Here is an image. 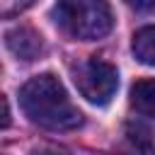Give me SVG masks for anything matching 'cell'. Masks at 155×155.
I'll list each match as a JSON object with an SVG mask.
<instances>
[{
    "mask_svg": "<svg viewBox=\"0 0 155 155\" xmlns=\"http://www.w3.org/2000/svg\"><path fill=\"white\" fill-rule=\"evenodd\" d=\"M19 104L27 119L41 128L70 131L82 124L80 109L70 102L63 82L51 73L27 80L19 90Z\"/></svg>",
    "mask_w": 155,
    "mask_h": 155,
    "instance_id": "cell-1",
    "label": "cell"
},
{
    "mask_svg": "<svg viewBox=\"0 0 155 155\" xmlns=\"http://www.w3.org/2000/svg\"><path fill=\"white\" fill-rule=\"evenodd\" d=\"M53 19L65 34L80 41L102 39L114 24L111 7L97 0H63L53 7Z\"/></svg>",
    "mask_w": 155,
    "mask_h": 155,
    "instance_id": "cell-2",
    "label": "cell"
},
{
    "mask_svg": "<svg viewBox=\"0 0 155 155\" xmlns=\"http://www.w3.org/2000/svg\"><path fill=\"white\" fill-rule=\"evenodd\" d=\"M75 85H78V92L90 104L104 107L116 94L119 73L111 63L102 58H87L75 68Z\"/></svg>",
    "mask_w": 155,
    "mask_h": 155,
    "instance_id": "cell-3",
    "label": "cell"
},
{
    "mask_svg": "<svg viewBox=\"0 0 155 155\" xmlns=\"http://www.w3.org/2000/svg\"><path fill=\"white\" fill-rule=\"evenodd\" d=\"M5 44L22 61H34L44 51V41L39 36V31H34L31 27H15V29H10L5 34Z\"/></svg>",
    "mask_w": 155,
    "mask_h": 155,
    "instance_id": "cell-4",
    "label": "cell"
},
{
    "mask_svg": "<svg viewBox=\"0 0 155 155\" xmlns=\"http://www.w3.org/2000/svg\"><path fill=\"white\" fill-rule=\"evenodd\" d=\"M119 155H155V138L150 128L140 124H128L126 126V153Z\"/></svg>",
    "mask_w": 155,
    "mask_h": 155,
    "instance_id": "cell-5",
    "label": "cell"
},
{
    "mask_svg": "<svg viewBox=\"0 0 155 155\" xmlns=\"http://www.w3.org/2000/svg\"><path fill=\"white\" fill-rule=\"evenodd\" d=\"M131 104L143 116H155V80L143 78L131 87Z\"/></svg>",
    "mask_w": 155,
    "mask_h": 155,
    "instance_id": "cell-6",
    "label": "cell"
},
{
    "mask_svg": "<svg viewBox=\"0 0 155 155\" xmlns=\"http://www.w3.org/2000/svg\"><path fill=\"white\" fill-rule=\"evenodd\" d=\"M131 48H133V56H136L143 65H153V68H155V24L140 27V29L133 34Z\"/></svg>",
    "mask_w": 155,
    "mask_h": 155,
    "instance_id": "cell-7",
    "label": "cell"
},
{
    "mask_svg": "<svg viewBox=\"0 0 155 155\" xmlns=\"http://www.w3.org/2000/svg\"><path fill=\"white\" fill-rule=\"evenodd\" d=\"M31 155H65L63 150H58V148H51V145H44V148H36Z\"/></svg>",
    "mask_w": 155,
    "mask_h": 155,
    "instance_id": "cell-8",
    "label": "cell"
},
{
    "mask_svg": "<svg viewBox=\"0 0 155 155\" xmlns=\"http://www.w3.org/2000/svg\"><path fill=\"white\" fill-rule=\"evenodd\" d=\"M2 107H5V116H2V128L10 126V104H7V97H2Z\"/></svg>",
    "mask_w": 155,
    "mask_h": 155,
    "instance_id": "cell-9",
    "label": "cell"
},
{
    "mask_svg": "<svg viewBox=\"0 0 155 155\" xmlns=\"http://www.w3.org/2000/svg\"><path fill=\"white\" fill-rule=\"evenodd\" d=\"M131 7H133V10H155V2H148V5H138V2H133Z\"/></svg>",
    "mask_w": 155,
    "mask_h": 155,
    "instance_id": "cell-10",
    "label": "cell"
}]
</instances>
